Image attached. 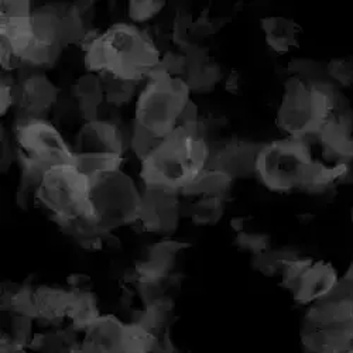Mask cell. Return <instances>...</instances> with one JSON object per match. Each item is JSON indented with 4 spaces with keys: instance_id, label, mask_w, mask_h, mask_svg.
<instances>
[{
    "instance_id": "cell-1",
    "label": "cell",
    "mask_w": 353,
    "mask_h": 353,
    "mask_svg": "<svg viewBox=\"0 0 353 353\" xmlns=\"http://www.w3.org/2000/svg\"><path fill=\"white\" fill-rule=\"evenodd\" d=\"M82 51L88 72L109 74L133 82L149 78L161 63L154 39L126 23L110 26Z\"/></svg>"
},
{
    "instance_id": "cell-2",
    "label": "cell",
    "mask_w": 353,
    "mask_h": 353,
    "mask_svg": "<svg viewBox=\"0 0 353 353\" xmlns=\"http://www.w3.org/2000/svg\"><path fill=\"white\" fill-rule=\"evenodd\" d=\"M210 160V147L198 125L179 126L141 161L140 175L145 187L183 192L208 168Z\"/></svg>"
},
{
    "instance_id": "cell-3",
    "label": "cell",
    "mask_w": 353,
    "mask_h": 353,
    "mask_svg": "<svg viewBox=\"0 0 353 353\" xmlns=\"http://www.w3.org/2000/svg\"><path fill=\"white\" fill-rule=\"evenodd\" d=\"M339 101L334 86L325 81L294 75L284 85V95L277 112V126L294 139L318 136L342 106Z\"/></svg>"
},
{
    "instance_id": "cell-4",
    "label": "cell",
    "mask_w": 353,
    "mask_h": 353,
    "mask_svg": "<svg viewBox=\"0 0 353 353\" xmlns=\"http://www.w3.org/2000/svg\"><path fill=\"white\" fill-rule=\"evenodd\" d=\"M191 88L183 77L154 70L136 103L134 125L159 139L167 137L180 125Z\"/></svg>"
},
{
    "instance_id": "cell-5",
    "label": "cell",
    "mask_w": 353,
    "mask_h": 353,
    "mask_svg": "<svg viewBox=\"0 0 353 353\" xmlns=\"http://www.w3.org/2000/svg\"><path fill=\"white\" fill-rule=\"evenodd\" d=\"M91 185L90 176L81 172L75 164H60L43 174L36 201L51 212L61 228L78 219L95 225Z\"/></svg>"
},
{
    "instance_id": "cell-6",
    "label": "cell",
    "mask_w": 353,
    "mask_h": 353,
    "mask_svg": "<svg viewBox=\"0 0 353 353\" xmlns=\"http://www.w3.org/2000/svg\"><path fill=\"white\" fill-rule=\"evenodd\" d=\"M314 164L308 139L287 137L261 147L256 172L261 183L276 192L307 187Z\"/></svg>"
},
{
    "instance_id": "cell-7",
    "label": "cell",
    "mask_w": 353,
    "mask_h": 353,
    "mask_svg": "<svg viewBox=\"0 0 353 353\" xmlns=\"http://www.w3.org/2000/svg\"><path fill=\"white\" fill-rule=\"evenodd\" d=\"M14 150L23 171L44 174L60 164H74V150L52 123L46 119H19Z\"/></svg>"
},
{
    "instance_id": "cell-8",
    "label": "cell",
    "mask_w": 353,
    "mask_h": 353,
    "mask_svg": "<svg viewBox=\"0 0 353 353\" xmlns=\"http://www.w3.org/2000/svg\"><path fill=\"white\" fill-rule=\"evenodd\" d=\"M91 184V203L99 232H112L134 221L143 195L128 174L121 170L106 172L92 179Z\"/></svg>"
},
{
    "instance_id": "cell-9",
    "label": "cell",
    "mask_w": 353,
    "mask_h": 353,
    "mask_svg": "<svg viewBox=\"0 0 353 353\" xmlns=\"http://www.w3.org/2000/svg\"><path fill=\"white\" fill-rule=\"evenodd\" d=\"M19 119H44L58 99V88L44 75L32 74L14 86Z\"/></svg>"
},
{
    "instance_id": "cell-10",
    "label": "cell",
    "mask_w": 353,
    "mask_h": 353,
    "mask_svg": "<svg viewBox=\"0 0 353 353\" xmlns=\"http://www.w3.org/2000/svg\"><path fill=\"white\" fill-rule=\"evenodd\" d=\"M74 154H117L123 156L125 141L121 129L106 121L86 122L74 147Z\"/></svg>"
},
{
    "instance_id": "cell-11",
    "label": "cell",
    "mask_w": 353,
    "mask_h": 353,
    "mask_svg": "<svg viewBox=\"0 0 353 353\" xmlns=\"http://www.w3.org/2000/svg\"><path fill=\"white\" fill-rule=\"evenodd\" d=\"M318 140L328 157L353 159V113L347 108H339L318 133Z\"/></svg>"
},
{
    "instance_id": "cell-12",
    "label": "cell",
    "mask_w": 353,
    "mask_h": 353,
    "mask_svg": "<svg viewBox=\"0 0 353 353\" xmlns=\"http://www.w3.org/2000/svg\"><path fill=\"white\" fill-rule=\"evenodd\" d=\"M338 283L336 272L331 264L311 261L296 287L292 288V296L301 304L316 303L328 297Z\"/></svg>"
},
{
    "instance_id": "cell-13",
    "label": "cell",
    "mask_w": 353,
    "mask_h": 353,
    "mask_svg": "<svg viewBox=\"0 0 353 353\" xmlns=\"http://www.w3.org/2000/svg\"><path fill=\"white\" fill-rule=\"evenodd\" d=\"M261 147L246 141H232L211 157L208 168L223 171L232 179L256 172V161Z\"/></svg>"
},
{
    "instance_id": "cell-14",
    "label": "cell",
    "mask_w": 353,
    "mask_h": 353,
    "mask_svg": "<svg viewBox=\"0 0 353 353\" xmlns=\"http://www.w3.org/2000/svg\"><path fill=\"white\" fill-rule=\"evenodd\" d=\"M260 24L264 39L273 51L285 54L291 48L299 47L301 28L294 20L283 16H269L261 19Z\"/></svg>"
},
{
    "instance_id": "cell-15",
    "label": "cell",
    "mask_w": 353,
    "mask_h": 353,
    "mask_svg": "<svg viewBox=\"0 0 353 353\" xmlns=\"http://www.w3.org/2000/svg\"><path fill=\"white\" fill-rule=\"evenodd\" d=\"M72 92L78 99L81 113L86 122L98 121L99 106L105 102L102 79L99 74L86 72L77 79Z\"/></svg>"
},
{
    "instance_id": "cell-16",
    "label": "cell",
    "mask_w": 353,
    "mask_h": 353,
    "mask_svg": "<svg viewBox=\"0 0 353 353\" xmlns=\"http://www.w3.org/2000/svg\"><path fill=\"white\" fill-rule=\"evenodd\" d=\"M71 303V290L41 285L34 290V304L39 318L46 321H58L67 318Z\"/></svg>"
},
{
    "instance_id": "cell-17",
    "label": "cell",
    "mask_w": 353,
    "mask_h": 353,
    "mask_svg": "<svg viewBox=\"0 0 353 353\" xmlns=\"http://www.w3.org/2000/svg\"><path fill=\"white\" fill-rule=\"evenodd\" d=\"M101 316L97 299L91 291L71 290V303L68 307L67 318L71 319L75 330L86 331Z\"/></svg>"
},
{
    "instance_id": "cell-18",
    "label": "cell",
    "mask_w": 353,
    "mask_h": 353,
    "mask_svg": "<svg viewBox=\"0 0 353 353\" xmlns=\"http://www.w3.org/2000/svg\"><path fill=\"white\" fill-rule=\"evenodd\" d=\"M232 176L223 171L207 168L198 179L191 183L184 191V195L195 196H222L230 187Z\"/></svg>"
},
{
    "instance_id": "cell-19",
    "label": "cell",
    "mask_w": 353,
    "mask_h": 353,
    "mask_svg": "<svg viewBox=\"0 0 353 353\" xmlns=\"http://www.w3.org/2000/svg\"><path fill=\"white\" fill-rule=\"evenodd\" d=\"M123 161V156L117 154H74L75 167L90 179L119 171Z\"/></svg>"
},
{
    "instance_id": "cell-20",
    "label": "cell",
    "mask_w": 353,
    "mask_h": 353,
    "mask_svg": "<svg viewBox=\"0 0 353 353\" xmlns=\"http://www.w3.org/2000/svg\"><path fill=\"white\" fill-rule=\"evenodd\" d=\"M102 79L105 102L114 106H122L129 103L136 92V83L109 74H99Z\"/></svg>"
},
{
    "instance_id": "cell-21",
    "label": "cell",
    "mask_w": 353,
    "mask_h": 353,
    "mask_svg": "<svg viewBox=\"0 0 353 353\" xmlns=\"http://www.w3.org/2000/svg\"><path fill=\"white\" fill-rule=\"evenodd\" d=\"M187 215L198 225H212L221 219L222 215V198L219 196H202L195 203L188 205Z\"/></svg>"
},
{
    "instance_id": "cell-22",
    "label": "cell",
    "mask_w": 353,
    "mask_h": 353,
    "mask_svg": "<svg viewBox=\"0 0 353 353\" xmlns=\"http://www.w3.org/2000/svg\"><path fill=\"white\" fill-rule=\"evenodd\" d=\"M164 6L165 2H161V0H132L129 2L128 12L134 23H144L156 17Z\"/></svg>"
},
{
    "instance_id": "cell-23",
    "label": "cell",
    "mask_w": 353,
    "mask_h": 353,
    "mask_svg": "<svg viewBox=\"0 0 353 353\" xmlns=\"http://www.w3.org/2000/svg\"><path fill=\"white\" fill-rule=\"evenodd\" d=\"M163 139H159L149 133L147 130L141 129L140 126L134 125L133 137H132V149L136 153V156L143 161L147 156H150L156 147L161 143Z\"/></svg>"
},
{
    "instance_id": "cell-24",
    "label": "cell",
    "mask_w": 353,
    "mask_h": 353,
    "mask_svg": "<svg viewBox=\"0 0 353 353\" xmlns=\"http://www.w3.org/2000/svg\"><path fill=\"white\" fill-rule=\"evenodd\" d=\"M32 325H33V319L14 314L12 318V335L9 336L12 342L21 345V346H28L32 342Z\"/></svg>"
},
{
    "instance_id": "cell-25",
    "label": "cell",
    "mask_w": 353,
    "mask_h": 353,
    "mask_svg": "<svg viewBox=\"0 0 353 353\" xmlns=\"http://www.w3.org/2000/svg\"><path fill=\"white\" fill-rule=\"evenodd\" d=\"M330 77L343 86L353 88V60L339 58L328 64Z\"/></svg>"
},
{
    "instance_id": "cell-26",
    "label": "cell",
    "mask_w": 353,
    "mask_h": 353,
    "mask_svg": "<svg viewBox=\"0 0 353 353\" xmlns=\"http://www.w3.org/2000/svg\"><path fill=\"white\" fill-rule=\"evenodd\" d=\"M236 245L241 249L249 250L256 256L269 250V238L264 236V234L241 232L236 238Z\"/></svg>"
},
{
    "instance_id": "cell-27",
    "label": "cell",
    "mask_w": 353,
    "mask_h": 353,
    "mask_svg": "<svg viewBox=\"0 0 353 353\" xmlns=\"http://www.w3.org/2000/svg\"><path fill=\"white\" fill-rule=\"evenodd\" d=\"M30 2H24V0H5L0 5V16L8 17H26L32 16Z\"/></svg>"
},
{
    "instance_id": "cell-28",
    "label": "cell",
    "mask_w": 353,
    "mask_h": 353,
    "mask_svg": "<svg viewBox=\"0 0 353 353\" xmlns=\"http://www.w3.org/2000/svg\"><path fill=\"white\" fill-rule=\"evenodd\" d=\"M14 86L12 81L8 78H2V85H0V114H6L8 110L14 106Z\"/></svg>"
},
{
    "instance_id": "cell-29",
    "label": "cell",
    "mask_w": 353,
    "mask_h": 353,
    "mask_svg": "<svg viewBox=\"0 0 353 353\" xmlns=\"http://www.w3.org/2000/svg\"><path fill=\"white\" fill-rule=\"evenodd\" d=\"M16 156V150H13V147L6 137L5 132L2 130V171H8L9 167L13 163V157Z\"/></svg>"
},
{
    "instance_id": "cell-30",
    "label": "cell",
    "mask_w": 353,
    "mask_h": 353,
    "mask_svg": "<svg viewBox=\"0 0 353 353\" xmlns=\"http://www.w3.org/2000/svg\"><path fill=\"white\" fill-rule=\"evenodd\" d=\"M68 284L74 291H90L88 287L91 284V279L86 274H72L68 277Z\"/></svg>"
},
{
    "instance_id": "cell-31",
    "label": "cell",
    "mask_w": 353,
    "mask_h": 353,
    "mask_svg": "<svg viewBox=\"0 0 353 353\" xmlns=\"http://www.w3.org/2000/svg\"><path fill=\"white\" fill-rule=\"evenodd\" d=\"M0 353H28L26 350V346L17 345L10 341L9 336L3 335L2 336V349H0Z\"/></svg>"
},
{
    "instance_id": "cell-32",
    "label": "cell",
    "mask_w": 353,
    "mask_h": 353,
    "mask_svg": "<svg viewBox=\"0 0 353 353\" xmlns=\"http://www.w3.org/2000/svg\"><path fill=\"white\" fill-rule=\"evenodd\" d=\"M238 90H239V74L238 72H233L226 79V91L236 94Z\"/></svg>"
},
{
    "instance_id": "cell-33",
    "label": "cell",
    "mask_w": 353,
    "mask_h": 353,
    "mask_svg": "<svg viewBox=\"0 0 353 353\" xmlns=\"http://www.w3.org/2000/svg\"><path fill=\"white\" fill-rule=\"evenodd\" d=\"M347 353H353V347H352V349H350Z\"/></svg>"
}]
</instances>
